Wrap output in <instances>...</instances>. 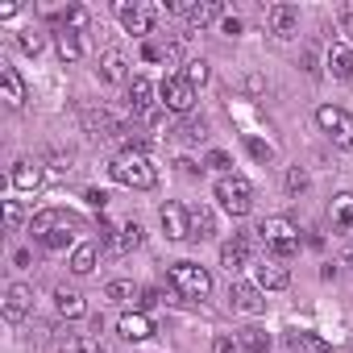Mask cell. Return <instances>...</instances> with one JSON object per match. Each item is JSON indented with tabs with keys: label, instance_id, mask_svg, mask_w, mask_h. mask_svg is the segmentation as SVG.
Returning <instances> with one entry per match:
<instances>
[{
	"label": "cell",
	"instance_id": "obj_1",
	"mask_svg": "<svg viewBox=\"0 0 353 353\" xmlns=\"http://www.w3.org/2000/svg\"><path fill=\"white\" fill-rule=\"evenodd\" d=\"M30 233L42 250H67L75 241V233H83V216H75L67 208H42V212H34Z\"/></svg>",
	"mask_w": 353,
	"mask_h": 353
},
{
	"label": "cell",
	"instance_id": "obj_2",
	"mask_svg": "<svg viewBox=\"0 0 353 353\" xmlns=\"http://www.w3.org/2000/svg\"><path fill=\"white\" fill-rule=\"evenodd\" d=\"M108 174L121 183V188H133V192H150L158 183V170L150 166L145 150L141 145H125L112 162H108Z\"/></svg>",
	"mask_w": 353,
	"mask_h": 353
},
{
	"label": "cell",
	"instance_id": "obj_3",
	"mask_svg": "<svg viewBox=\"0 0 353 353\" xmlns=\"http://www.w3.org/2000/svg\"><path fill=\"white\" fill-rule=\"evenodd\" d=\"M258 237L266 241V254H270V258L291 262V258L299 254V229H295V221H287V216H266V221L258 225Z\"/></svg>",
	"mask_w": 353,
	"mask_h": 353
},
{
	"label": "cell",
	"instance_id": "obj_4",
	"mask_svg": "<svg viewBox=\"0 0 353 353\" xmlns=\"http://www.w3.org/2000/svg\"><path fill=\"white\" fill-rule=\"evenodd\" d=\"M166 279H170V287L179 291L183 299H208L212 295V274L204 266H196V262H174L166 270Z\"/></svg>",
	"mask_w": 353,
	"mask_h": 353
},
{
	"label": "cell",
	"instance_id": "obj_5",
	"mask_svg": "<svg viewBox=\"0 0 353 353\" xmlns=\"http://www.w3.org/2000/svg\"><path fill=\"white\" fill-rule=\"evenodd\" d=\"M216 200H221V208H225L229 216H250V208H254V188H250L245 174H221V179H216Z\"/></svg>",
	"mask_w": 353,
	"mask_h": 353
},
{
	"label": "cell",
	"instance_id": "obj_6",
	"mask_svg": "<svg viewBox=\"0 0 353 353\" xmlns=\"http://www.w3.org/2000/svg\"><path fill=\"white\" fill-rule=\"evenodd\" d=\"M125 100H129V112H133V121H145V125H150V121L158 117V108H162V104H158V88H154L145 75H133V79H129V88H125Z\"/></svg>",
	"mask_w": 353,
	"mask_h": 353
},
{
	"label": "cell",
	"instance_id": "obj_7",
	"mask_svg": "<svg viewBox=\"0 0 353 353\" xmlns=\"http://www.w3.org/2000/svg\"><path fill=\"white\" fill-rule=\"evenodd\" d=\"M316 125L332 137L336 150H353V117H349L345 108H336V104H320V108H316Z\"/></svg>",
	"mask_w": 353,
	"mask_h": 353
},
{
	"label": "cell",
	"instance_id": "obj_8",
	"mask_svg": "<svg viewBox=\"0 0 353 353\" xmlns=\"http://www.w3.org/2000/svg\"><path fill=\"white\" fill-rule=\"evenodd\" d=\"M117 17H121V26H125V34H133V38H145L150 30H154V21H158V9L154 5H141V0H117Z\"/></svg>",
	"mask_w": 353,
	"mask_h": 353
},
{
	"label": "cell",
	"instance_id": "obj_9",
	"mask_svg": "<svg viewBox=\"0 0 353 353\" xmlns=\"http://www.w3.org/2000/svg\"><path fill=\"white\" fill-rule=\"evenodd\" d=\"M158 104H162L166 112H192V104H196V88H192L183 75H166V79L158 83Z\"/></svg>",
	"mask_w": 353,
	"mask_h": 353
},
{
	"label": "cell",
	"instance_id": "obj_10",
	"mask_svg": "<svg viewBox=\"0 0 353 353\" xmlns=\"http://www.w3.org/2000/svg\"><path fill=\"white\" fill-rule=\"evenodd\" d=\"M229 307L241 312V316H262V312H266V291H262L258 283L237 279V283L229 287Z\"/></svg>",
	"mask_w": 353,
	"mask_h": 353
},
{
	"label": "cell",
	"instance_id": "obj_11",
	"mask_svg": "<svg viewBox=\"0 0 353 353\" xmlns=\"http://www.w3.org/2000/svg\"><path fill=\"white\" fill-rule=\"evenodd\" d=\"M100 250L104 254H129V250H137L141 245V225H121V229H112V225H104L100 229Z\"/></svg>",
	"mask_w": 353,
	"mask_h": 353
},
{
	"label": "cell",
	"instance_id": "obj_12",
	"mask_svg": "<svg viewBox=\"0 0 353 353\" xmlns=\"http://www.w3.org/2000/svg\"><path fill=\"white\" fill-rule=\"evenodd\" d=\"M250 254H254V237H250V233H233V237L221 245V266H225L229 274H237V270L250 266Z\"/></svg>",
	"mask_w": 353,
	"mask_h": 353
},
{
	"label": "cell",
	"instance_id": "obj_13",
	"mask_svg": "<svg viewBox=\"0 0 353 353\" xmlns=\"http://www.w3.org/2000/svg\"><path fill=\"white\" fill-rule=\"evenodd\" d=\"M158 221H162V229H166L170 241H192V208H183V204H162Z\"/></svg>",
	"mask_w": 353,
	"mask_h": 353
},
{
	"label": "cell",
	"instance_id": "obj_14",
	"mask_svg": "<svg viewBox=\"0 0 353 353\" xmlns=\"http://www.w3.org/2000/svg\"><path fill=\"white\" fill-rule=\"evenodd\" d=\"M266 30L274 38H295L299 34V9L295 5H266Z\"/></svg>",
	"mask_w": 353,
	"mask_h": 353
},
{
	"label": "cell",
	"instance_id": "obj_15",
	"mask_svg": "<svg viewBox=\"0 0 353 353\" xmlns=\"http://www.w3.org/2000/svg\"><path fill=\"white\" fill-rule=\"evenodd\" d=\"M42 179H46V170H42V162H34V158H17L13 170H9V183H13L17 192H38Z\"/></svg>",
	"mask_w": 353,
	"mask_h": 353
},
{
	"label": "cell",
	"instance_id": "obj_16",
	"mask_svg": "<svg viewBox=\"0 0 353 353\" xmlns=\"http://www.w3.org/2000/svg\"><path fill=\"white\" fill-rule=\"evenodd\" d=\"M96 75H100L104 83H125V88H129V79H133V75H129V59H125V50H117V46H112V50H104V54H100Z\"/></svg>",
	"mask_w": 353,
	"mask_h": 353
},
{
	"label": "cell",
	"instance_id": "obj_17",
	"mask_svg": "<svg viewBox=\"0 0 353 353\" xmlns=\"http://www.w3.org/2000/svg\"><path fill=\"white\" fill-rule=\"evenodd\" d=\"M83 129L92 137H117V133H129L125 121H117L108 108H83Z\"/></svg>",
	"mask_w": 353,
	"mask_h": 353
},
{
	"label": "cell",
	"instance_id": "obj_18",
	"mask_svg": "<svg viewBox=\"0 0 353 353\" xmlns=\"http://www.w3.org/2000/svg\"><path fill=\"white\" fill-rule=\"evenodd\" d=\"M254 270H258V287H262V291H283V287L291 283V270H287L283 258H262Z\"/></svg>",
	"mask_w": 353,
	"mask_h": 353
},
{
	"label": "cell",
	"instance_id": "obj_19",
	"mask_svg": "<svg viewBox=\"0 0 353 353\" xmlns=\"http://www.w3.org/2000/svg\"><path fill=\"white\" fill-rule=\"evenodd\" d=\"M30 307H34V291H30L26 283H13V287L5 291V320H9V324H21V320L30 316Z\"/></svg>",
	"mask_w": 353,
	"mask_h": 353
},
{
	"label": "cell",
	"instance_id": "obj_20",
	"mask_svg": "<svg viewBox=\"0 0 353 353\" xmlns=\"http://www.w3.org/2000/svg\"><path fill=\"white\" fill-rule=\"evenodd\" d=\"M328 221H332V233L353 237V192L332 196V204H328Z\"/></svg>",
	"mask_w": 353,
	"mask_h": 353
},
{
	"label": "cell",
	"instance_id": "obj_21",
	"mask_svg": "<svg viewBox=\"0 0 353 353\" xmlns=\"http://www.w3.org/2000/svg\"><path fill=\"white\" fill-rule=\"evenodd\" d=\"M324 67H328V75L332 79H353V50L345 46V42H332L328 46V54H324Z\"/></svg>",
	"mask_w": 353,
	"mask_h": 353
},
{
	"label": "cell",
	"instance_id": "obj_22",
	"mask_svg": "<svg viewBox=\"0 0 353 353\" xmlns=\"http://www.w3.org/2000/svg\"><path fill=\"white\" fill-rule=\"evenodd\" d=\"M141 287L133 283V279H112L108 287H104V299H112V303H121V307H141Z\"/></svg>",
	"mask_w": 353,
	"mask_h": 353
},
{
	"label": "cell",
	"instance_id": "obj_23",
	"mask_svg": "<svg viewBox=\"0 0 353 353\" xmlns=\"http://www.w3.org/2000/svg\"><path fill=\"white\" fill-rule=\"evenodd\" d=\"M117 332H121L125 341H150V336H154V320H150L145 312H125L121 324H117Z\"/></svg>",
	"mask_w": 353,
	"mask_h": 353
},
{
	"label": "cell",
	"instance_id": "obj_24",
	"mask_svg": "<svg viewBox=\"0 0 353 353\" xmlns=\"http://www.w3.org/2000/svg\"><path fill=\"white\" fill-rule=\"evenodd\" d=\"M183 17H188L192 30H204L212 21H225V5H216V0H200V5H188L183 9Z\"/></svg>",
	"mask_w": 353,
	"mask_h": 353
},
{
	"label": "cell",
	"instance_id": "obj_25",
	"mask_svg": "<svg viewBox=\"0 0 353 353\" xmlns=\"http://www.w3.org/2000/svg\"><path fill=\"white\" fill-rule=\"evenodd\" d=\"M0 92H5L9 108H21V104H26V79H21L17 67H9V63H0Z\"/></svg>",
	"mask_w": 353,
	"mask_h": 353
},
{
	"label": "cell",
	"instance_id": "obj_26",
	"mask_svg": "<svg viewBox=\"0 0 353 353\" xmlns=\"http://www.w3.org/2000/svg\"><path fill=\"white\" fill-rule=\"evenodd\" d=\"M88 26H92V13H88L83 5H67V9H59V13H54V34H59V30L88 34Z\"/></svg>",
	"mask_w": 353,
	"mask_h": 353
},
{
	"label": "cell",
	"instance_id": "obj_27",
	"mask_svg": "<svg viewBox=\"0 0 353 353\" xmlns=\"http://www.w3.org/2000/svg\"><path fill=\"white\" fill-rule=\"evenodd\" d=\"M287 345H291L295 353H332V345H328L320 332H307V328H295V332H287Z\"/></svg>",
	"mask_w": 353,
	"mask_h": 353
},
{
	"label": "cell",
	"instance_id": "obj_28",
	"mask_svg": "<svg viewBox=\"0 0 353 353\" xmlns=\"http://www.w3.org/2000/svg\"><path fill=\"white\" fill-rule=\"evenodd\" d=\"M54 46H59V59H63V63H79L83 50H88V46H83V34H71V30H59V34H54Z\"/></svg>",
	"mask_w": 353,
	"mask_h": 353
},
{
	"label": "cell",
	"instance_id": "obj_29",
	"mask_svg": "<svg viewBox=\"0 0 353 353\" xmlns=\"http://www.w3.org/2000/svg\"><path fill=\"white\" fill-rule=\"evenodd\" d=\"M54 307H59V316H67V320H79V316L88 312L83 295L71 291V287H59V291H54Z\"/></svg>",
	"mask_w": 353,
	"mask_h": 353
},
{
	"label": "cell",
	"instance_id": "obj_30",
	"mask_svg": "<svg viewBox=\"0 0 353 353\" xmlns=\"http://www.w3.org/2000/svg\"><path fill=\"white\" fill-rule=\"evenodd\" d=\"M96 258H100V245H96V241L75 245V254H71V270L83 279V274H92V270H96Z\"/></svg>",
	"mask_w": 353,
	"mask_h": 353
},
{
	"label": "cell",
	"instance_id": "obj_31",
	"mask_svg": "<svg viewBox=\"0 0 353 353\" xmlns=\"http://www.w3.org/2000/svg\"><path fill=\"white\" fill-rule=\"evenodd\" d=\"M237 341H241V353H270V332H266V328H258V324L241 328V332H237Z\"/></svg>",
	"mask_w": 353,
	"mask_h": 353
},
{
	"label": "cell",
	"instance_id": "obj_32",
	"mask_svg": "<svg viewBox=\"0 0 353 353\" xmlns=\"http://www.w3.org/2000/svg\"><path fill=\"white\" fill-rule=\"evenodd\" d=\"M216 233V216H212V208H192V241H208Z\"/></svg>",
	"mask_w": 353,
	"mask_h": 353
},
{
	"label": "cell",
	"instance_id": "obj_33",
	"mask_svg": "<svg viewBox=\"0 0 353 353\" xmlns=\"http://www.w3.org/2000/svg\"><path fill=\"white\" fill-rule=\"evenodd\" d=\"M59 353H104V345L96 341V336H88V332H79V336H71Z\"/></svg>",
	"mask_w": 353,
	"mask_h": 353
},
{
	"label": "cell",
	"instance_id": "obj_34",
	"mask_svg": "<svg viewBox=\"0 0 353 353\" xmlns=\"http://www.w3.org/2000/svg\"><path fill=\"white\" fill-rule=\"evenodd\" d=\"M179 75H183V79H188V83H192V88H204V83H208V75H212V71H208V63H204V59H192V63H188V67H183V71H179Z\"/></svg>",
	"mask_w": 353,
	"mask_h": 353
},
{
	"label": "cell",
	"instance_id": "obj_35",
	"mask_svg": "<svg viewBox=\"0 0 353 353\" xmlns=\"http://www.w3.org/2000/svg\"><path fill=\"white\" fill-rule=\"evenodd\" d=\"M17 42H21V50H26V54H42V46H46V34H38V30H26Z\"/></svg>",
	"mask_w": 353,
	"mask_h": 353
},
{
	"label": "cell",
	"instance_id": "obj_36",
	"mask_svg": "<svg viewBox=\"0 0 353 353\" xmlns=\"http://www.w3.org/2000/svg\"><path fill=\"white\" fill-rule=\"evenodd\" d=\"M287 192H291V196L307 192V170H303V166H291V170H287Z\"/></svg>",
	"mask_w": 353,
	"mask_h": 353
},
{
	"label": "cell",
	"instance_id": "obj_37",
	"mask_svg": "<svg viewBox=\"0 0 353 353\" xmlns=\"http://www.w3.org/2000/svg\"><path fill=\"white\" fill-rule=\"evenodd\" d=\"M204 166H212V170H221V174H229V170H233V158H229L225 150H208V158H204Z\"/></svg>",
	"mask_w": 353,
	"mask_h": 353
},
{
	"label": "cell",
	"instance_id": "obj_38",
	"mask_svg": "<svg viewBox=\"0 0 353 353\" xmlns=\"http://www.w3.org/2000/svg\"><path fill=\"white\" fill-rule=\"evenodd\" d=\"M21 221H26V208L17 200H5V225L9 229H21Z\"/></svg>",
	"mask_w": 353,
	"mask_h": 353
},
{
	"label": "cell",
	"instance_id": "obj_39",
	"mask_svg": "<svg viewBox=\"0 0 353 353\" xmlns=\"http://www.w3.org/2000/svg\"><path fill=\"white\" fill-rule=\"evenodd\" d=\"M179 137H188V141H204V137H208V125H204V121H188V125L179 129Z\"/></svg>",
	"mask_w": 353,
	"mask_h": 353
},
{
	"label": "cell",
	"instance_id": "obj_40",
	"mask_svg": "<svg viewBox=\"0 0 353 353\" xmlns=\"http://www.w3.org/2000/svg\"><path fill=\"white\" fill-rule=\"evenodd\" d=\"M245 145H250V154H254L258 162H270V158H274V150H270L266 141H258V137H245Z\"/></svg>",
	"mask_w": 353,
	"mask_h": 353
},
{
	"label": "cell",
	"instance_id": "obj_41",
	"mask_svg": "<svg viewBox=\"0 0 353 353\" xmlns=\"http://www.w3.org/2000/svg\"><path fill=\"white\" fill-rule=\"evenodd\" d=\"M212 353H241V341H233L229 332H221V336L212 341Z\"/></svg>",
	"mask_w": 353,
	"mask_h": 353
},
{
	"label": "cell",
	"instance_id": "obj_42",
	"mask_svg": "<svg viewBox=\"0 0 353 353\" xmlns=\"http://www.w3.org/2000/svg\"><path fill=\"white\" fill-rule=\"evenodd\" d=\"M336 21L345 26V34H353V0H345V5L336 9Z\"/></svg>",
	"mask_w": 353,
	"mask_h": 353
},
{
	"label": "cell",
	"instance_id": "obj_43",
	"mask_svg": "<svg viewBox=\"0 0 353 353\" xmlns=\"http://www.w3.org/2000/svg\"><path fill=\"white\" fill-rule=\"evenodd\" d=\"M221 30H225L229 38H237V34H241V17H229V13H225V21H221Z\"/></svg>",
	"mask_w": 353,
	"mask_h": 353
},
{
	"label": "cell",
	"instance_id": "obj_44",
	"mask_svg": "<svg viewBox=\"0 0 353 353\" xmlns=\"http://www.w3.org/2000/svg\"><path fill=\"white\" fill-rule=\"evenodd\" d=\"M88 204L104 212V208H108V192H96V188H92V192H88Z\"/></svg>",
	"mask_w": 353,
	"mask_h": 353
},
{
	"label": "cell",
	"instance_id": "obj_45",
	"mask_svg": "<svg viewBox=\"0 0 353 353\" xmlns=\"http://www.w3.org/2000/svg\"><path fill=\"white\" fill-rule=\"evenodd\" d=\"M13 262H17V266H30L34 258H30V250H17V254H13Z\"/></svg>",
	"mask_w": 353,
	"mask_h": 353
},
{
	"label": "cell",
	"instance_id": "obj_46",
	"mask_svg": "<svg viewBox=\"0 0 353 353\" xmlns=\"http://www.w3.org/2000/svg\"><path fill=\"white\" fill-rule=\"evenodd\" d=\"M341 266H349V270H353V245H349V250L341 254Z\"/></svg>",
	"mask_w": 353,
	"mask_h": 353
},
{
	"label": "cell",
	"instance_id": "obj_47",
	"mask_svg": "<svg viewBox=\"0 0 353 353\" xmlns=\"http://www.w3.org/2000/svg\"><path fill=\"white\" fill-rule=\"evenodd\" d=\"M349 353H353V336H349Z\"/></svg>",
	"mask_w": 353,
	"mask_h": 353
},
{
	"label": "cell",
	"instance_id": "obj_48",
	"mask_svg": "<svg viewBox=\"0 0 353 353\" xmlns=\"http://www.w3.org/2000/svg\"><path fill=\"white\" fill-rule=\"evenodd\" d=\"M104 353H108V349H104Z\"/></svg>",
	"mask_w": 353,
	"mask_h": 353
}]
</instances>
